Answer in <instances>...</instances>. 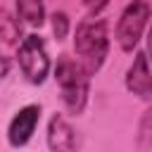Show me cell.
Instances as JSON below:
<instances>
[{"label": "cell", "mask_w": 152, "mask_h": 152, "mask_svg": "<svg viewBox=\"0 0 152 152\" xmlns=\"http://www.w3.org/2000/svg\"><path fill=\"white\" fill-rule=\"evenodd\" d=\"M74 50L78 62L88 69V74H97L107 59L109 52V36H107V21L97 17H88L76 26L74 36Z\"/></svg>", "instance_id": "obj_1"}, {"label": "cell", "mask_w": 152, "mask_h": 152, "mask_svg": "<svg viewBox=\"0 0 152 152\" xmlns=\"http://www.w3.org/2000/svg\"><path fill=\"white\" fill-rule=\"evenodd\" d=\"M55 81L59 86L64 107L71 114H81L88 104V83H90L88 69L78 59L74 62V59L62 55L55 64Z\"/></svg>", "instance_id": "obj_2"}, {"label": "cell", "mask_w": 152, "mask_h": 152, "mask_svg": "<svg viewBox=\"0 0 152 152\" xmlns=\"http://www.w3.org/2000/svg\"><path fill=\"white\" fill-rule=\"evenodd\" d=\"M17 64L21 69V74L26 76L28 83L33 86H40L48 74H50V57H48V48H45V40L36 33L26 36L19 45V52H17Z\"/></svg>", "instance_id": "obj_3"}, {"label": "cell", "mask_w": 152, "mask_h": 152, "mask_svg": "<svg viewBox=\"0 0 152 152\" xmlns=\"http://www.w3.org/2000/svg\"><path fill=\"white\" fill-rule=\"evenodd\" d=\"M150 21V5L145 0H131L116 21V43L124 52H133Z\"/></svg>", "instance_id": "obj_4"}, {"label": "cell", "mask_w": 152, "mask_h": 152, "mask_svg": "<svg viewBox=\"0 0 152 152\" xmlns=\"http://www.w3.org/2000/svg\"><path fill=\"white\" fill-rule=\"evenodd\" d=\"M126 90L145 102H152V71H150L147 52H135V57L126 71Z\"/></svg>", "instance_id": "obj_5"}, {"label": "cell", "mask_w": 152, "mask_h": 152, "mask_svg": "<svg viewBox=\"0 0 152 152\" xmlns=\"http://www.w3.org/2000/svg\"><path fill=\"white\" fill-rule=\"evenodd\" d=\"M38 121H40V104H26V107H21L12 116V121L7 126V140H10V145L12 147H24L31 140V135L36 133Z\"/></svg>", "instance_id": "obj_6"}, {"label": "cell", "mask_w": 152, "mask_h": 152, "mask_svg": "<svg viewBox=\"0 0 152 152\" xmlns=\"http://www.w3.org/2000/svg\"><path fill=\"white\" fill-rule=\"evenodd\" d=\"M48 147L52 152H71L78 147L76 131L62 114H52L48 121Z\"/></svg>", "instance_id": "obj_7"}, {"label": "cell", "mask_w": 152, "mask_h": 152, "mask_svg": "<svg viewBox=\"0 0 152 152\" xmlns=\"http://www.w3.org/2000/svg\"><path fill=\"white\" fill-rule=\"evenodd\" d=\"M17 17L26 26H43L45 21V2L43 0H17Z\"/></svg>", "instance_id": "obj_8"}, {"label": "cell", "mask_w": 152, "mask_h": 152, "mask_svg": "<svg viewBox=\"0 0 152 152\" xmlns=\"http://www.w3.org/2000/svg\"><path fill=\"white\" fill-rule=\"evenodd\" d=\"M0 36H2V40H5L7 45L17 43V38L21 36V19H19V17L14 19L7 10H2V19H0Z\"/></svg>", "instance_id": "obj_9"}, {"label": "cell", "mask_w": 152, "mask_h": 152, "mask_svg": "<svg viewBox=\"0 0 152 152\" xmlns=\"http://www.w3.org/2000/svg\"><path fill=\"white\" fill-rule=\"evenodd\" d=\"M138 147H142V150H150V147H152V109H147L145 116H142V121H140Z\"/></svg>", "instance_id": "obj_10"}, {"label": "cell", "mask_w": 152, "mask_h": 152, "mask_svg": "<svg viewBox=\"0 0 152 152\" xmlns=\"http://www.w3.org/2000/svg\"><path fill=\"white\" fill-rule=\"evenodd\" d=\"M50 19H52V33H55V38L64 40L66 33H69V17H66V12H55Z\"/></svg>", "instance_id": "obj_11"}, {"label": "cell", "mask_w": 152, "mask_h": 152, "mask_svg": "<svg viewBox=\"0 0 152 152\" xmlns=\"http://www.w3.org/2000/svg\"><path fill=\"white\" fill-rule=\"evenodd\" d=\"M107 5H109V0H83V7L88 10L90 17H97Z\"/></svg>", "instance_id": "obj_12"}, {"label": "cell", "mask_w": 152, "mask_h": 152, "mask_svg": "<svg viewBox=\"0 0 152 152\" xmlns=\"http://www.w3.org/2000/svg\"><path fill=\"white\" fill-rule=\"evenodd\" d=\"M7 74H10V59H7V57H2V74H0V76L5 78Z\"/></svg>", "instance_id": "obj_13"}, {"label": "cell", "mask_w": 152, "mask_h": 152, "mask_svg": "<svg viewBox=\"0 0 152 152\" xmlns=\"http://www.w3.org/2000/svg\"><path fill=\"white\" fill-rule=\"evenodd\" d=\"M147 55H150V62H152V28L147 33Z\"/></svg>", "instance_id": "obj_14"}]
</instances>
